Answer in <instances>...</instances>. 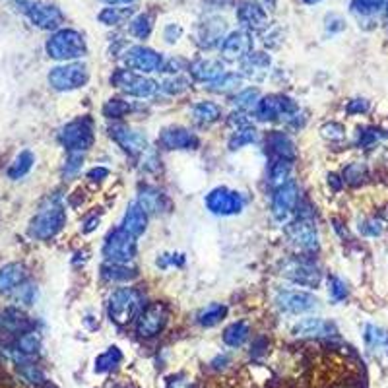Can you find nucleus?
<instances>
[{
	"mask_svg": "<svg viewBox=\"0 0 388 388\" xmlns=\"http://www.w3.org/2000/svg\"><path fill=\"white\" fill-rule=\"evenodd\" d=\"M111 84L115 87H118L121 91H125L128 96L132 97H152L157 91L159 84L152 80V78L144 76V74H138L130 68H118L111 74Z\"/></svg>",
	"mask_w": 388,
	"mask_h": 388,
	"instance_id": "0eeeda50",
	"label": "nucleus"
},
{
	"mask_svg": "<svg viewBox=\"0 0 388 388\" xmlns=\"http://www.w3.org/2000/svg\"><path fill=\"white\" fill-rule=\"evenodd\" d=\"M97 223H99V218H97V215H94V218H89V220H87V222L84 223L82 231H84V233H91L97 227Z\"/></svg>",
	"mask_w": 388,
	"mask_h": 388,
	"instance_id": "bf43d9fd",
	"label": "nucleus"
},
{
	"mask_svg": "<svg viewBox=\"0 0 388 388\" xmlns=\"http://www.w3.org/2000/svg\"><path fill=\"white\" fill-rule=\"evenodd\" d=\"M14 295H16V299L19 301V303H26V305H31L33 301H35V288L31 285V283H21V285H18L16 290H14Z\"/></svg>",
	"mask_w": 388,
	"mask_h": 388,
	"instance_id": "09e8293b",
	"label": "nucleus"
},
{
	"mask_svg": "<svg viewBox=\"0 0 388 388\" xmlns=\"http://www.w3.org/2000/svg\"><path fill=\"white\" fill-rule=\"evenodd\" d=\"M359 231L363 233V235H367V237H377L382 231V225L377 220H367V222H363L359 225Z\"/></svg>",
	"mask_w": 388,
	"mask_h": 388,
	"instance_id": "3c124183",
	"label": "nucleus"
},
{
	"mask_svg": "<svg viewBox=\"0 0 388 388\" xmlns=\"http://www.w3.org/2000/svg\"><path fill=\"white\" fill-rule=\"evenodd\" d=\"M130 111H132V105L125 99H116V97L115 99H109L103 105V116H107V118H123Z\"/></svg>",
	"mask_w": 388,
	"mask_h": 388,
	"instance_id": "ea45409f",
	"label": "nucleus"
},
{
	"mask_svg": "<svg viewBox=\"0 0 388 388\" xmlns=\"http://www.w3.org/2000/svg\"><path fill=\"white\" fill-rule=\"evenodd\" d=\"M194 123L202 126H210L222 118V107L212 101H200L193 107Z\"/></svg>",
	"mask_w": 388,
	"mask_h": 388,
	"instance_id": "cd10ccee",
	"label": "nucleus"
},
{
	"mask_svg": "<svg viewBox=\"0 0 388 388\" xmlns=\"http://www.w3.org/2000/svg\"><path fill=\"white\" fill-rule=\"evenodd\" d=\"M28 278V270L21 262H10L0 268V293L14 291Z\"/></svg>",
	"mask_w": 388,
	"mask_h": 388,
	"instance_id": "393cba45",
	"label": "nucleus"
},
{
	"mask_svg": "<svg viewBox=\"0 0 388 388\" xmlns=\"http://www.w3.org/2000/svg\"><path fill=\"white\" fill-rule=\"evenodd\" d=\"M154 29V16L152 14H138L134 19H130V33L134 35L136 39H148L150 33Z\"/></svg>",
	"mask_w": 388,
	"mask_h": 388,
	"instance_id": "e433bc0d",
	"label": "nucleus"
},
{
	"mask_svg": "<svg viewBox=\"0 0 388 388\" xmlns=\"http://www.w3.org/2000/svg\"><path fill=\"white\" fill-rule=\"evenodd\" d=\"M146 227H148V213L140 204L132 202L123 218V229L138 237L146 231Z\"/></svg>",
	"mask_w": 388,
	"mask_h": 388,
	"instance_id": "bb28decb",
	"label": "nucleus"
},
{
	"mask_svg": "<svg viewBox=\"0 0 388 388\" xmlns=\"http://www.w3.org/2000/svg\"><path fill=\"white\" fill-rule=\"evenodd\" d=\"M225 315H227V307H225V305H222V303H212V305L204 307V309L198 312V324L210 328V326H215L218 322H222V320L225 319Z\"/></svg>",
	"mask_w": 388,
	"mask_h": 388,
	"instance_id": "72a5a7b5",
	"label": "nucleus"
},
{
	"mask_svg": "<svg viewBox=\"0 0 388 388\" xmlns=\"http://www.w3.org/2000/svg\"><path fill=\"white\" fill-rule=\"evenodd\" d=\"M258 101H261V94H258V89H254V87L242 89V91H239V94L231 99L233 107H237V109L242 111V113L256 109Z\"/></svg>",
	"mask_w": 388,
	"mask_h": 388,
	"instance_id": "c9c22d12",
	"label": "nucleus"
},
{
	"mask_svg": "<svg viewBox=\"0 0 388 388\" xmlns=\"http://www.w3.org/2000/svg\"><path fill=\"white\" fill-rule=\"evenodd\" d=\"M297 115H299L297 103L291 97L281 96V94L262 97L254 109V116L261 123H270V121H288L290 123Z\"/></svg>",
	"mask_w": 388,
	"mask_h": 388,
	"instance_id": "39448f33",
	"label": "nucleus"
},
{
	"mask_svg": "<svg viewBox=\"0 0 388 388\" xmlns=\"http://www.w3.org/2000/svg\"><path fill=\"white\" fill-rule=\"evenodd\" d=\"M303 2H307V4H319L320 0H303Z\"/></svg>",
	"mask_w": 388,
	"mask_h": 388,
	"instance_id": "e2e57ef3",
	"label": "nucleus"
},
{
	"mask_svg": "<svg viewBox=\"0 0 388 388\" xmlns=\"http://www.w3.org/2000/svg\"><path fill=\"white\" fill-rule=\"evenodd\" d=\"M365 179H367V167L363 164H351L344 171V181L351 184V186L365 183Z\"/></svg>",
	"mask_w": 388,
	"mask_h": 388,
	"instance_id": "79ce46f5",
	"label": "nucleus"
},
{
	"mask_svg": "<svg viewBox=\"0 0 388 388\" xmlns=\"http://www.w3.org/2000/svg\"><path fill=\"white\" fill-rule=\"evenodd\" d=\"M276 305L278 309L290 315H301L312 310L319 305V299L315 295H310L307 291H278L276 295Z\"/></svg>",
	"mask_w": 388,
	"mask_h": 388,
	"instance_id": "6ab92c4d",
	"label": "nucleus"
},
{
	"mask_svg": "<svg viewBox=\"0 0 388 388\" xmlns=\"http://www.w3.org/2000/svg\"><path fill=\"white\" fill-rule=\"evenodd\" d=\"M288 233V239L291 241V245L303 252H315L319 251V231L315 227V222L307 218V215H297L293 222L288 223L285 227Z\"/></svg>",
	"mask_w": 388,
	"mask_h": 388,
	"instance_id": "1a4fd4ad",
	"label": "nucleus"
},
{
	"mask_svg": "<svg viewBox=\"0 0 388 388\" xmlns=\"http://www.w3.org/2000/svg\"><path fill=\"white\" fill-rule=\"evenodd\" d=\"M188 70H191V74L196 82H208V84L225 74L223 62L215 60V58H198L188 67Z\"/></svg>",
	"mask_w": 388,
	"mask_h": 388,
	"instance_id": "b1692460",
	"label": "nucleus"
},
{
	"mask_svg": "<svg viewBox=\"0 0 388 388\" xmlns=\"http://www.w3.org/2000/svg\"><path fill=\"white\" fill-rule=\"evenodd\" d=\"M33 164H35V155H33V152L24 150V152H19V154L16 155V159L10 164L6 175H8L12 181H18V179L26 177V175L33 169Z\"/></svg>",
	"mask_w": 388,
	"mask_h": 388,
	"instance_id": "c756f323",
	"label": "nucleus"
},
{
	"mask_svg": "<svg viewBox=\"0 0 388 388\" xmlns=\"http://www.w3.org/2000/svg\"><path fill=\"white\" fill-rule=\"evenodd\" d=\"M222 57L225 60H242L249 53H252V37L251 33L247 29H237V31H231L227 33L225 39H223L222 47Z\"/></svg>",
	"mask_w": 388,
	"mask_h": 388,
	"instance_id": "aec40b11",
	"label": "nucleus"
},
{
	"mask_svg": "<svg viewBox=\"0 0 388 388\" xmlns=\"http://www.w3.org/2000/svg\"><path fill=\"white\" fill-rule=\"evenodd\" d=\"M365 340H367L369 346H380V344L387 342L388 336L382 330L377 328V326H367V330H365Z\"/></svg>",
	"mask_w": 388,
	"mask_h": 388,
	"instance_id": "8fccbe9b",
	"label": "nucleus"
},
{
	"mask_svg": "<svg viewBox=\"0 0 388 388\" xmlns=\"http://www.w3.org/2000/svg\"><path fill=\"white\" fill-rule=\"evenodd\" d=\"M181 33H183V29L179 28V26H173V24L167 26V28H165V39H167V43H175Z\"/></svg>",
	"mask_w": 388,
	"mask_h": 388,
	"instance_id": "4d7b16f0",
	"label": "nucleus"
},
{
	"mask_svg": "<svg viewBox=\"0 0 388 388\" xmlns=\"http://www.w3.org/2000/svg\"><path fill=\"white\" fill-rule=\"evenodd\" d=\"M280 274L293 283L307 285V288H317L320 283V270L315 266V262L305 261V258L285 261L281 264Z\"/></svg>",
	"mask_w": 388,
	"mask_h": 388,
	"instance_id": "4468645a",
	"label": "nucleus"
},
{
	"mask_svg": "<svg viewBox=\"0 0 388 388\" xmlns=\"http://www.w3.org/2000/svg\"><path fill=\"white\" fill-rule=\"evenodd\" d=\"M369 109V103L365 99H353V101H349L348 105V113L351 115H358V113H365Z\"/></svg>",
	"mask_w": 388,
	"mask_h": 388,
	"instance_id": "5fc2aeb1",
	"label": "nucleus"
},
{
	"mask_svg": "<svg viewBox=\"0 0 388 388\" xmlns=\"http://www.w3.org/2000/svg\"><path fill=\"white\" fill-rule=\"evenodd\" d=\"M101 2H105V4H111V6H115V4H130V2H134V0H101Z\"/></svg>",
	"mask_w": 388,
	"mask_h": 388,
	"instance_id": "680f3d73",
	"label": "nucleus"
},
{
	"mask_svg": "<svg viewBox=\"0 0 388 388\" xmlns=\"http://www.w3.org/2000/svg\"><path fill=\"white\" fill-rule=\"evenodd\" d=\"M67 223V210L58 198H48L29 223V235L39 241L53 239Z\"/></svg>",
	"mask_w": 388,
	"mask_h": 388,
	"instance_id": "f257e3e1",
	"label": "nucleus"
},
{
	"mask_svg": "<svg viewBox=\"0 0 388 388\" xmlns=\"http://www.w3.org/2000/svg\"><path fill=\"white\" fill-rule=\"evenodd\" d=\"M103 256L107 262H116V264H128L136 258L138 245L136 237L125 231L123 227H116L113 231H109L103 242Z\"/></svg>",
	"mask_w": 388,
	"mask_h": 388,
	"instance_id": "423d86ee",
	"label": "nucleus"
},
{
	"mask_svg": "<svg viewBox=\"0 0 388 388\" xmlns=\"http://www.w3.org/2000/svg\"><path fill=\"white\" fill-rule=\"evenodd\" d=\"M249 338V324L247 322H233L223 330V342L231 348H239Z\"/></svg>",
	"mask_w": 388,
	"mask_h": 388,
	"instance_id": "473e14b6",
	"label": "nucleus"
},
{
	"mask_svg": "<svg viewBox=\"0 0 388 388\" xmlns=\"http://www.w3.org/2000/svg\"><path fill=\"white\" fill-rule=\"evenodd\" d=\"M159 87H161V91L169 94V96H179V94H183V91L188 89V80L175 74V76L164 80V82L159 84Z\"/></svg>",
	"mask_w": 388,
	"mask_h": 388,
	"instance_id": "37998d69",
	"label": "nucleus"
},
{
	"mask_svg": "<svg viewBox=\"0 0 388 388\" xmlns=\"http://www.w3.org/2000/svg\"><path fill=\"white\" fill-rule=\"evenodd\" d=\"M272 67V58L266 53H249L247 57L241 60V70L245 76L254 82H262L268 76Z\"/></svg>",
	"mask_w": 388,
	"mask_h": 388,
	"instance_id": "5701e85b",
	"label": "nucleus"
},
{
	"mask_svg": "<svg viewBox=\"0 0 388 388\" xmlns=\"http://www.w3.org/2000/svg\"><path fill=\"white\" fill-rule=\"evenodd\" d=\"M229 126L231 128H235V130H242V128H249L251 126V121L247 118V115L245 113H233L231 116H229Z\"/></svg>",
	"mask_w": 388,
	"mask_h": 388,
	"instance_id": "603ef678",
	"label": "nucleus"
},
{
	"mask_svg": "<svg viewBox=\"0 0 388 388\" xmlns=\"http://www.w3.org/2000/svg\"><path fill=\"white\" fill-rule=\"evenodd\" d=\"M82 164H84V154L68 152L67 164H64V175H67V177H74V175L82 169Z\"/></svg>",
	"mask_w": 388,
	"mask_h": 388,
	"instance_id": "49530a36",
	"label": "nucleus"
},
{
	"mask_svg": "<svg viewBox=\"0 0 388 388\" xmlns=\"http://www.w3.org/2000/svg\"><path fill=\"white\" fill-rule=\"evenodd\" d=\"M378 138H380V134H378L375 128H365L363 132H359V146L367 148V146L373 144Z\"/></svg>",
	"mask_w": 388,
	"mask_h": 388,
	"instance_id": "864d4df0",
	"label": "nucleus"
},
{
	"mask_svg": "<svg viewBox=\"0 0 388 388\" xmlns=\"http://www.w3.org/2000/svg\"><path fill=\"white\" fill-rule=\"evenodd\" d=\"M241 84H242V78L239 76V74H235V72H225L223 76H220L218 80L210 82L208 89L213 91V94H229V91H233V89H237Z\"/></svg>",
	"mask_w": 388,
	"mask_h": 388,
	"instance_id": "f704fd0d",
	"label": "nucleus"
},
{
	"mask_svg": "<svg viewBox=\"0 0 388 388\" xmlns=\"http://www.w3.org/2000/svg\"><path fill=\"white\" fill-rule=\"evenodd\" d=\"M89 80L86 64L82 62H67L60 67L51 68L48 72V84L57 91H72L84 87Z\"/></svg>",
	"mask_w": 388,
	"mask_h": 388,
	"instance_id": "6e6552de",
	"label": "nucleus"
},
{
	"mask_svg": "<svg viewBox=\"0 0 388 388\" xmlns=\"http://www.w3.org/2000/svg\"><path fill=\"white\" fill-rule=\"evenodd\" d=\"M328 183H332V186H334V191H340V186H342V183H340L338 177H336V175H330Z\"/></svg>",
	"mask_w": 388,
	"mask_h": 388,
	"instance_id": "052dcab7",
	"label": "nucleus"
},
{
	"mask_svg": "<svg viewBox=\"0 0 388 388\" xmlns=\"http://www.w3.org/2000/svg\"><path fill=\"white\" fill-rule=\"evenodd\" d=\"M87 177H89L91 181H103V179L109 177V169H107V167H94V169L87 173Z\"/></svg>",
	"mask_w": 388,
	"mask_h": 388,
	"instance_id": "13d9d810",
	"label": "nucleus"
},
{
	"mask_svg": "<svg viewBox=\"0 0 388 388\" xmlns=\"http://www.w3.org/2000/svg\"><path fill=\"white\" fill-rule=\"evenodd\" d=\"M167 319H169L167 307H165L161 301H155V303H150V305H148L146 309H142V312L138 315L136 330H138V334H140L142 338H154V336H157V334L165 328Z\"/></svg>",
	"mask_w": 388,
	"mask_h": 388,
	"instance_id": "2eb2a0df",
	"label": "nucleus"
},
{
	"mask_svg": "<svg viewBox=\"0 0 388 388\" xmlns=\"http://www.w3.org/2000/svg\"><path fill=\"white\" fill-rule=\"evenodd\" d=\"M45 51L51 58L67 62L82 58L87 53L86 39L76 29H57L45 43Z\"/></svg>",
	"mask_w": 388,
	"mask_h": 388,
	"instance_id": "f03ea898",
	"label": "nucleus"
},
{
	"mask_svg": "<svg viewBox=\"0 0 388 388\" xmlns=\"http://www.w3.org/2000/svg\"><path fill=\"white\" fill-rule=\"evenodd\" d=\"M109 319L115 324H128L142 312V297L134 288H118L111 293L107 305Z\"/></svg>",
	"mask_w": 388,
	"mask_h": 388,
	"instance_id": "7ed1b4c3",
	"label": "nucleus"
},
{
	"mask_svg": "<svg viewBox=\"0 0 388 388\" xmlns=\"http://www.w3.org/2000/svg\"><path fill=\"white\" fill-rule=\"evenodd\" d=\"M225 19L220 18H208L202 21L198 29H196V43L202 48H213L222 47L223 39H225Z\"/></svg>",
	"mask_w": 388,
	"mask_h": 388,
	"instance_id": "412c9836",
	"label": "nucleus"
},
{
	"mask_svg": "<svg viewBox=\"0 0 388 388\" xmlns=\"http://www.w3.org/2000/svg\"><path fill=\"white\" fill-rule=\"evenodd\" d=\"M320 132L322 136L330 140V142H340V140H344V136H346V130H344V126L338 125V123H328V125H324L320 128Z\"/></svg>",
	"mask_w": 388,
	"mask_h": 388,
	"instance_id": "de8ad7c7",
	"label": "nucleus"
},
{
	"mask_svg": "<svg viewBox=\"0 0 388 388\" xmlns=\"http://www.w3.org/2000/svg\"><path fill=\"white\" fill-rule=\"evenodd\" d=\"M125 62L130 70L138 74H152V72H161L165 64V58L155 53L154 48L144 47V45H134L125 53Z\"/></svg>",
	"mask_w": 388,
	"mask_h": 388,
	"instance_id": "f8f14e48",
	"label": "nucleus"
},
{
	"mask_svg": "<svg viewBox=\"0 0 388 388\" xmlns=\"http://www.w3.org/2000/svg\"><path fill=\"white\" fill-rule=\"evenodd\" d=\"M134 14V8H105L99 12V21L105 26H121Z\"/></svg>",
	"mask_w": 388,
	"mask_h": 388,
	"instance_id": "4c0bfd02",
	"label": "nucleus"
},
{
	"mask_svg": "<svg viewBox=\"0 0 388 388\" xmlns=\"http://www.w3.org/2000/svg\"><path fill=\"white\" fill-rule=\"evenodd\" d=\"M0 324L6 326L8 330H24L28 328L29 320L28 317L18 309H6L0 315Z\"/></svg>",
	"mask_w": 388,
	"mask_h": 388,
	"instance_id": "58836bf2",
	"label": "nucleus"
},
{
	"mask_svg": "<svg viewBox=\"0 0 388 388\" xmlns=\"http://www.w3.org/2000/svg\"><path fill=\"white\" fill-rule=\"evenodd\" d=\"M19 346L24 348V351H33L37 348V338L35 334H26L24 338H19Z\"/></svg>",
	"mask_w": 388,
	"mask_h": 388,
	"instance_id": "6e6d98bb",
	"label": "nucleus"
},
{
	"mask_svg": "<svg viewBox=\"0 0 388 388\" xmlns=\"http://www.w3.org/2000/svg\"><path fill=\"white\" fill-rule=\"evenodd\" d=\"M387 28H388V14H387Z\"/></svg>",
	"mask_w": 388,
	"mask_h": 388,
	"instance_id": "0e129e2a",
	"label": "nucleus"
},
{
	"mask_svg": "<svg viewBox=\"0 0 388 388\" xmlns=\"http://www.w3.org/2000/svg\"><path fill=\"white\" fill-rule=\"evenodd\" d=\"M118 361H121V351H118L116 348H111L109 351H105L103 355H99V358H97L96 371L103 373V371H107V369L115 367Z\"/></svg>",
	"mask_w": 388,
	"mask_h": 388,
	"instance_id": "c03bdc74",
	"label": "nucleus"
},
{
	"mask_svg": "<svg viewBox=\"0 0 388 388\" xmlns=\"http://www.w3.org/2000/svg\"><path fill=\"white\" fill-rule=\"evenodd\" d=\"M268 183L276 191L281 184L290 183L291 181V161L285 159H272L270 169H268Z\"/></svg>",
	"mask_w": 388,
	"mask_h": 388,
	"instance_id": "2f4dec72",
	"label": "nucleus"
},
{
	"mask_svg": "<svg viewBox=\"0 0 388 388\" xmlns=\"http://www.w3.org/2000/svg\"><path fill=\"white\" fill-rule=\"evenodd\" d=\"M18 6L28 16V19L41 29H58L62 24V12L45 2L37 0H18Z\"/></svg>",
	"mask_w": 388,
	"mask_h": 388,
	"instance_id": "9d476101",
	"label": "nucleus"
},
{
	"mask_svg": "<svg viewBox=\"0 0 388 388\" xmlns=\"http://www.w3.org/2000/svg\"><path fill=\"white\" fill-rule=\"evenodd\" d=\"M256 140H258V132L252 126H249V128H242V130H235V134L229 140V148L231 150H239L242 146L254 144Z\"/></svg>",
	"mask_w": 388,
	"mask_h": 388,
	"instance_id": "a19ab883",
	"label": "nucleus"
},
{
	"mask_svg": "<svg viewBox=\"0 0 388 388\" xmlns=\"http://www.w3.org/2000/svg\"><path fill=\"white\" fill-rule=\"evenodd\" d=\"M157 144L164 150H196L200 140L184 126H167L159 132Z\"/></svg>",
	"mask_w": 388,
	"mask_h": 388,
	"instance_id": "f3484780",
	"label": "nucleus"
},
{
	"mask_svg": "<svg viewBox=\"0 0 388 388\" xmlns=\"http://www.w3.org/2000/svg\"><path fill=\"white\" fill-rule=\"evenodd\" d=\"M297 204H299V191L293 181L278 186L272 194V213L280 223L290 222Z\"/></svg>",
	"mask_w": 388,
	"mask_h": 388,
	"instance_id": "ddd939ff",
	"label": "nucleus"
},
{
	"mask_svg": "<svg viewBox=\"0 0 388 388\" xmlns=\"http://www.w3.org/2000/svg\"><path fill=\"white\" fill-rule=\"evenodd\" d=\"M96 134H94V121L89 116H82L67 126L60 128L58 132V142L67 148L68 152H78L84 154L94 146Z\"/></svg>",
	"mask_w": 388,
	"mask_h": 388,
	"instance_id": "20e7f679",
	"label": "nucleus"
},
{
	"mask_svg": "<svg viewBox=\"0 0 388 388\" xmlns=\"http://www.w3.org/2000/svg\"><path fill=\"white\" fill-rule=\"evenodd\" d=\"M206 208L215 215H235L245 208V200L237 191H231L227 186H218L204 198Z\"/></svg>",
	"mask_w": 388,
	"mask_h": 388,
	"instance_id": "9b49d317",
	"label": "nucleus"
},
{
	"mask_svg": "<svg viewBox=\"0 0 388 388\" xmlns=\"http://www.w3.org/2000/svg\"><path fill=\"white\" fill-rule=\"evenodd\" d=\"M109 136L115 144L128 155H140L148 150V138L140 130H134L126 125H116L109 128Z\"/></svg>",
	"mask_w": 388,
	"mask_h": 388,
	"instance_id": "dca6fc26",
	"label": "nucleus"
},
{
	"mask_svg": "<svg viewBox=\"0 0 388 388\" xmlns=\"http://www.w3.org/2000/svg\"><path fill=\"white\" fill-rule=\"evenodd\" d=\"M266 6L258 0H241L237 6V19L245 29L261 31L268 26V12Z\"/></svg>",
	"mask_w": 388,
	"mask_h": 388,
	"instance_id": "a211bd4d",
	"label": "nucleus"
},
{
	"mask_svg": "<svg viewBox=\"0 0 388 388\" xmlns=\"http://www.w3.org/2000/svg\"><path fill=\"white\" fill-rule=\"evenodd\" d=\"M334 330V326L322 319H303L293 326V336L297 338H319V336H330V332Z\"/></svg>",
	"mask_w": 388,
	"mask_h": 388,
	"instance_id": "a878e982",
	"label": "nucleus"
},
{
	"mask_svg": "<svg viewBox=\"0 0 388 388\" xmlns=\"http://www.w3.org/2000/svg\"><path fill=\"white\" fill-rule=\"evenodd\" d=\"M138 276L136 268H130L128 264H116V262H107L101 268V278L107 281H130Z\"/></svg>",
	"mask_w": 388,
	"mask_h": 388,
	"instance_id": "7c9ffc66",
	"label": "nucleus"
},
{
	"mask_svg": "<svg viewBox=\"0 0 388 388\" xmlns=\"http://www.w3.org/2000/svg\"><path fill=\"white\" fill-rule=\"evenodd\" d=\"M328 290L334 301H342L348 297V285H346V281H342L336 276H332L328 280Z\"/></svg>",
	"mask_w": 388,
	"mask_h": 388,
	"instance_id": "a18cd8bd",
	"label": "nucleus"
},
{
	"mask_svg": "<svg viewBox=\"0 0 388 388\" xmlns=\"http://www.w3.org/2000/svg\"><path fill=\"white\" fill-rule=\"evenodd\" d=\"M138 204L146 210V213H159L165 208V194L154 186H144L138 194Z\"/></svg>",
	"mask_w": 388,
	"mask_h": 388,
	"instance_id": "c85d7f7f",
	"label": "nucleus"
},
{
	"mask_svg": "<svg viewBox=\"0 0 388 388\" xmlns=\"http://www.w3.org/2000/svg\"><path fill=\"white\" fill-rule=\"evenodd\" d=\"M266 152L270 154L272 159H285V161H293L295 159V144L290 136L274 130L266 136Z\"/></svg>",
	"mask_w": 388,
	"mask_h": 388,
	"instance_id": "4be33fe9",
	"label": "nucleus"
}]
</instances>
